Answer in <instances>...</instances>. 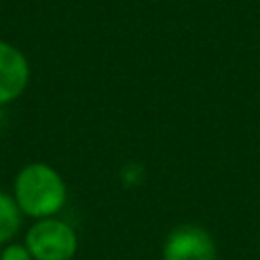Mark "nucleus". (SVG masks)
Wrapping results in <instances>:
<instances>
[{"label":"nucleus","instance_id":"nucleus-5","mask_svg":"<svg viewBox=\"0 0 260 260\" xmlns=\"http://www.w3.org/2000/svg\"><path fill=\"white\" fill-rule=\"evenodd\" d=\"M22 211L18 209L12 195L0 191V244H10V240L20 230Z\"/></svg>","mask_w":260,"mask_h":260},{"label":"nucleus","instance_id":"nucleus-1","mask_svg":"<svg viewBox=\"0 0 260 260\" xmlns=\"http://www.w3.org/2000/svg\"><path fill=\"white\" fill-rule=\"evenodd\" d=\"M12 197L22 211L32 219L55 217L67 201V187L59 171L47 162H30L14 177Z\"/></svg>","mask_w":260,"mask_h":260},{"label":"nucleus","instance_id":"nucleus-4","mask_svg":"<svg viewBox=\"0 0 260 260\" xmlns=\"http://www.w3.org/2000/svg\"><path fill=\"white\" fill-rule=\"evenodd\" d=\"M30 79V65L24 53L0 39V106L20 98Z\"/></svg>","mask_w":260,"mask_h":260},{"label":"nucleus","instance_id":"nucleus-3","mask_svg":"<svg viewBox=\"0 0 260 260\" xmlns=\"http://www.w3.org/2000/svg\"><path fill=\"white\" fill-rule=\"evenodd\" d=\"M162 260H215V242L201 225H179L162 244Z\"/></svg>","mask_w":260,"mask_h":260},{"label":"nucleus","instance_id":"nucleus-6","mask_svg":"<svg viewBox=\"0 0 260 260\" xmlns=\"http://www.w3.org/2000/svg\"><path fill=\"white\" fill-rule=\"evenodd\" d=\"M0 260H35L24 244H4L0 250Z\"/></svg>","mask_w":260,"mask_h":260},{"label":"nucleus","instance_id":"nucleus-2","mask_svg":"<svg viewBox=\"0 0 260 260\" xmlns=\"http://www.w3.org/2000/svg\"><path fill=\"white\" fill-rule=\"evenodd\" d=\"M24 246L35 260H71L77 252V234L63 219H37L24 236Z\"/></svg>","mask_w":260,"mask_h":260}]
</instances>
